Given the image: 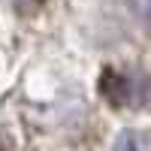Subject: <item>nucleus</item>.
<instances>
[{
  "instance_id": "f257e3e1",
  "label": "nucleus",
  "mask_w": 151,
  "mask_h": 151,
  "mask_svg": "<svg viewBox=\"0 0 151 151\" xmlns=\"http://www.w3.org/2000/svg\"><path fill=\"white\" fill-rule=\"evenodd\" d=\"M103 91L109 94V100H112L115 106H127V103L136 100V94H133V79H127V76H112V73H106Z\"/></svg>"
},
{
  "instance_id": "f03ea898",
  "label": "nucleus",
  "mask_w": 151,
  "mask_h": 151,
  "mask_svg": "<svg viewBox=\"0 0 151 151\" xmlns=\"http://www.w3.org/2000/svg\"><path fill=\"white\" fill-rule=\"evenodd\" d=\"M115 151H151V136L139 133V130H127L118 136Z\"/></svg>"
}]
</instances>
